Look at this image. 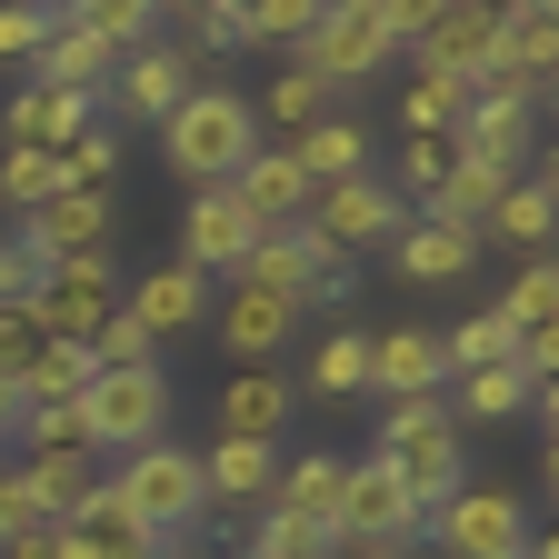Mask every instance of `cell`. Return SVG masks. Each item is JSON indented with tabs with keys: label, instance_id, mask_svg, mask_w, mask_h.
I'll return each mask as SVG.
<instances>
[{
	"label": "cell",
	"instance_id": "1",
	"mask_svg": "<svg viewBox=\"0 0 559 559\" xmlns=\"http://www.w3.org/2000/svg\"><path fill=\"white\" fill-rule=\"evenodd\" d=\"M160 151H170V170H180L190 190H230L240 160L260 151V120H250L240 91H210V81H200V91L160 120Z\"/></svg>",
	"mask_w": 559,
	"mask_h": 559
},
{
	"label": "cell",
	"instance_id": "2",
	"mask_svg": "<svg viewBox=\"0 0 559 559\" xmlns=\"http://www.w3.org/2000/svg\"><path fill=\"white\" fill-rule=\"evenodd\" d=\"M100 489H110V500H120L140 530H151V539H160V530H190V520L210 510V489H200V460H190V450H170V440L130 450V460H120Z\"/></svg>",
	"mask_w": 559,
	"mask_h": 559
},
{
	"label": "cell",
	"instance_id": "3",
	"mask_svg": "<svg viewBox=\"0 0 559 559\" xmlns=\"http://www.w3.org/2000/svg\"><path fill=\"white\" fill-rule=\"evenodd\" d=\"M21 310H31V330H40L50 349H91V330L120 310V270H110V250H91V260H50L40 290H31Z\"/></svg>",
	"mask_w": 559,
	"mask_h": 559
},
{
	"label": "cell",
	"instance_id": "4",
	"mask_svg": "<svg viewBox=\"0 0 559 559\" xmlns=\"http://www.w3.org/2000/svg\"><path fill=\"white\" fill-rule=\"evenodd\" d=\"M81 430H91V450H110V460L151 450V440L170 430V380H160V360H151V370H100V380L81 390Z\"/></svg>",
	"mask_w": 559,
	"mask_h": 559
},
{
	"label": "cell",
	"instance_id": "5",
	"mask_svg": "<svg viewBox=\"0 0 559 559\" xmlns=\"http://www.w3.org/2000/svg\"><path fill=\"white\" fill-rule=\"evenodd\" d=\"M409 530H430V520H419V500L400 489L390 460L340 469V510H330V539L340 549H409Z\"/></svg>",
	"mask_w": 559,
	"mask_h": 559
},
{
	"label": "cell",
	"instance_id": "6",
	"mask_svg": "<svg viewBox=\"0 0 559 559\" xmlns=\"http://www.w3.org/2000/svg\"><path fill=\"white\" fill-rule=\"evenodd\" d=\"M400 190L380 180V170H360V180H340V190H310V210H300V230L330 250V260H349V250H380V240H400Z\"/></svg>",
	"mask_w": 559,
	"mask_h": 559
},
{
	"label": "cell",
	"instance_id": "7",
	"mask_svg": "<svg viewBox=\"0 0 559 559\" xmlns=\"http://www.w3.org/2000/svg\"><path fill=\"white\" fill-rule=\"evenodd\" d=\"M380 60H390V31H380L370 0H340V11H320V31L300 40V70H310L320 91H360Z\"/></svg>",
	"mask_w": 559,
	"mask_h": 559
},
{
	"label": "cell",
	"instance_id": "8",
	"mask_svg": "<svg viewBox=\"0 0 559 559\" xmlns=\"http://www.w3.org/2000/svg\"><path fill=\"white\" fill-rule=\"evenodd\" d=\"M430 530H440V549H450V559H520L530 510L510 500V489H450V500L430 510Z\"/></svg>",
	"mask_w": 559,
	"mask_h": 559
},
{
	"label": "cell",
	"instance_id": "9",
	"mask_svg": "<svg viewBox=\"0 0 559 559\" xmlns=\"http://www.w3.org/2000/svg\"><path fill=\"white\" fill-rule=\"evenodd\" d=\"M419 70H450V81H489L500 70V11H479V0H430V21H419Z\"/></svg>",
	"mask_w": 559,
	"mask_h": 559
},
{
	"label": "cell",
	"instance_id": "10",
	"mask_svg": "<svg viewBox=\"0 0 559 559\" xmlns=\"http://www.w3.org/2000/svg\"><path fill=\"white\" fill-rule=\"evenodd\" d=\"M190 91H200V60H190L180 40H140V50H120V70H110V100H120L130 120H170Z\"/></svg>",
	"mask_w": 559,
	"mask_h": 559
},
{
	"label": "cell",
	"instance_id": "11",
	"mask_svg": "<svg viewBox=\"0 0 559 559\" xmlns=\"http://www.w3.org/2000/svg\"><path fill=\"white\" fill-rule=\"evenodd\" d=\"M110 240V190H50L31 221H21V250L50 270V260H91Z\"/></svg>",
	"mask_w": 559,
	"mask_h": 559
},
{
	"label": "cell",
	"instance_id": "12",
	"mask_svg": "<svg viewBox=\"0 0 559 559\" xmlns=\"http://www.w3.org/2000/svg\"><path fill=\"white\" fill-rule=\"evenodd\" d=\"M120 310L151 330V340H180V330H200V320H210V280H200L190 260H160V270H140L130 290H120Z\"/></svg>",
	"mask_w": 559,
	"mask_h": 559
},
{
	"label": "cell",
	"instance_id": "13",
	"mask_svg": "<svg viewBox=\"0 0 559 559\" xmlns=\"http://www.w3.org/2000/svg\"><path fill=\"white\" fill-rule=\"evenodd\" d=\"M230 200H240V221L250 230H300V210H310V180H300V160L290 151H260L240 160V180H230Z\"/></svg>",
	"mask_w": 559,
	"mask_h": 559
},
{
	"label": "cell",
	"instance_id": "14",
	"mask_svg": "<svg viewBox=\"0 0 559 559\" xmlns=\"http://www.w3.org/2000/svg\"><path fill=\"white\" fill-rule=\"evenodd\" d=\"M250 221H240V200L230 190H190V221H180V260L200 270V280H230L240 260H250Z\"/></svg>",
	"mask_w": 559,
	"mask_h": 559
},
{
	"label": "cell",
	"instance_id": "15",
	"mask_svg": "<svg viewBox=\"0 0 559 559\" xmlns=\"http://www.w3.org/2000/svg\"><path fill=\"white\" fill-rule=\"evenodd\" d=\"M120 50L81 31V11H50V40H40V91H70V100H100L110 91Z\"/></svg>",
	"mask_w": 559,
	"mask_h": 559
},
{
	"label": "cell",
	"instance_id": "16",
	"mask_svg": "<svg viewBox=\"0 0 559 559\" xmlns=\"http://www.w3.org/2000/svg\"><path fill=\"white\" fill-rule=\"evenodd\" d=\"M210 320H221V349H240V370H260L270 349H290L300 300H270V290H250V280H230V300L210 310Z\"/></svg>",
	"mask_w": 559,
	"mask_h": 559
},
{
	"label": "cell",
	"instance_id": "17",
	"mask_svg": "<svg viewBox=\"0 0 559 559\" xmlns=\"http://www.w3.org/2000/svg\"><path fill=\"white\" fill-rule=\"evenodd\" d=\"M290 380H280L270 360L260 370H230V390H221V440H270L280 450V430H290Z\"/></svg>",
	"mask_w": 559,
	"mask_h": 559
},
{
	"label": "cell",
	"instance_id": "18",
	"mask_svg": "<svg viewBox=\"0 0 559 559\" xmlns=\"http://www.w3.org/2000/svg\"><path fill=\"white\" fill-rule=\"evenodd\" d=\"M50 549H60V559H151L160 539H151V530H140V520L110 500V489H100L81 520H60V530H50Z\"/></svg>",
	"mask_w": 559,
	"mask_h": 559
},
{
	"label": "cell",
	"instance_id": "19",
	"mask_svg": "<svg viewBox=\"0 0 559 559\" xmlns=\"http://www.w3.org/2000/svg\"><path fill=\"white\" fill-rule=\"evenodd\" d=\"M440 340L430 330H390V340H370V390L380 400H440Z\"/></svg>",
	"mask_w": 559,
	"mask_h": 559
},
{
	"label": "cell",
	"instance_id": "20",
	"mask_svg": "<svg viewBox=\"0 0 559 559\" xmlns=\"http://www.w3.org/2000/svg\"><path fill=\"white\" fill-rule=\"evenodd\" d=\"M390 469H400V489L419 500V520H430L450 489H469V469H460V430H419V440H400V450H380Z\"/></svg>",
	"mask_w": 559,
	"mask_h": 559
},
{
	"label": "cell",
	"instance_id": "21",
	"mask_svg": "<svg viewBox=\"0 0 559 559\" xmlns=\"http://www.w3.org/2000/svg\"><path fill=\"white\" fill-rule=\"evenodd\" d=\"M280 151L300 160L310 190H340V180H360V170H370V130H360V120H310L300 140H280Z\"/></svg>",
	"mask_w": 559,
	"mask_h": 559
},
{
	"label": "cell",
	"instance_id": "22",
	"mask_svg": "<svg viewBox=\"0 0 559 559\" xmlns=\"http://www.w3.org/2000/svg\"><path fill=\"white\" fill-rule=\"evenodd\" d=\"M0 120H11V151H50V160H60L70 140L91 130V100H70V91H40V81H31Z\"/></svg>",
	"mask_w": 559,
	"mask_h": 559
},
{
	"label": "cell",
	"instance_id": "23",
	"mask_svg": "<svg viewBox=\"0 0 559 559\" xmlns=\"http://www.w3.org/2000/svg\"><path fill=\"white\" fill-rule=\"evenodd\" d=\"M270 479H280V450L270 440H210L200 450V489H210V500H270Z\"/></svg>",
	"mask_w": 559,
	"mask_h": 559
},
{
	"label": "cell",
	"instance_id": "24",
	"mask_svg": "<svg viewBox=\"0 0 559 559\" xmlns=\"http://www.w3.org/2000/svg\"><path fill=\"white\" fill-rule=\"evenodd\" d=\"M500 70H510V81H549V70H559V11H549V0H520V11H500Z\"/></svg>",
	"mask_w": 559,
	"mask_h": 559
},
{
	"label": "cell",
	"instance_id": "25",
	"mask_svg": "<svg viewBox=\"0 0 559 559\" xmlns=\"http://www.w3.org/2000/svg\"><path fill=\"white\" fill-rule=\"evenodd\" d=\"M500 190H510L500 170L460 160V170H450V180H440L430 200H419V221H440V230H469V240H479V230H489V210H500Z\"/></svg>",
	"mask_w": 559,
	"mask_h": 559
},
{
	"label": "cell",
	"instance_id": "26",
	"mask_svg": "<svg viewBox=\"0 0 559 559\" xmlns=\"http://www.w3.org/2000/svg\"><path fill=\"white\" fill-rule=\"evenodd\" d=\"M340 469L349 460H280V479H270V510L280 520H310V530H330V510H340Z\"/></svg>",
	"mask_w": 559,
	"mask_h": 559
},
{
	"label": "cell",
	"instance_id": "27",
	"mask_svg": "<svg viewBox=\"0 0 559 559\" xmlns=\"http://www.w3.org/2000/svg\"><path fill=\"white\" fill-rule=\"evenodd\" d=\"M21 479H31V500H40L50 530H60V520H81V510L100 500V460H91V450H70V460H31Z\"/></svg>",
	"mask_w": 559,
	"mask_h": 559
},
{
	"label": "cell",
	"instance_id": "28",
	"mask_svg": "<svg viewBox=\"0 0 559 559\" xmlns=\"http://www.w3.org/2000/svg\"><path fill=\"white\" fill-rule=\"evenodd\" d=\"M390 250H400V280H419V290H430V280H460V270H469L479 240H469V230H440V221H400Z\"/></svg>",
	"mask_w": 559,
	"mask_h": 559
},
{
	"label": "cell",
	"instance_id": "29",
	"mask_svg": "<svg viewBox=\"0 0 559 559\" xmlns=\"http://www.w3.org/2000/svg\"><path fill=\"white\" fill-rule=\"evenodd\" d=\"M469 110V81H450V70H409V91H400V130L409 140H450Z\"/></svg>",
	"mask_w": 559,
	"mask_h": 559
},
{
	"label": "cell",
	"instance_id": "30",
	"mask_svg": "<svg viewBox=\"0 0 559 559\" xmlns=\"http://www.w3.org/2000/svg\"><path fill=\"white\" fill-rule=\"evenodd\" d=\"M559 170H520L510 190H500V210H489V230H500V240H520V250H539L549 240V221H559Z\"/></svg>",
	"mask_w": 559,
	"mask_h": 559
},
{
	"label": "cell",
	"instance_id": "31",
	"mask_svg": "<svg viewBox=\"0 0 559 559\" xmlns=\"http://www.w3.org/2000/svg\"><path fill=\"white\" fill-rule=\"evenodd\" d=\"M310 400H349V390H370V330H330L310 349V370H300Z\"/></svg>",
	"mask_w": 559,
	"mask_h": 559
},
{
	"label": "cell",
	"instance_id": "32",
	"mask_svg": "<svg viewBox=\"0 0 559 559\" xmlns=\"http://www.w3.org/2000/svg\"><path fill=\"white\" fill-rule=\"evenodd\" d=\"M510 349H520V330H510L500 310H469L460 330H440V370H450V380H460V370H500Z\"/></svg>",
	"mask_w": 559,
	"mask_h": 559
},
{
	"label": "cell",
	"instance_id": "33",
	"mask_svg": "<svg viewBox=\"0 0 559 559\" xmlns=\"http://www.w3.org/2000/svg\"><path fill=\"white\" fill-rule=\"evenodd\" d=\"M91 380H100V370H91V349H40V360L21 370V409H81Z\"/></svg>",
	"mask_w": 559,
	"mask_h": 559
},
{
	"label": "cell",
	"instance_id": "34",
	"mask_svg": "<svg viewBox=\"0 0 559 559\" xmlns=\"http://www.w3.org/2000/svg\"><path fill=\"white\" fill-rule=\"evenodd\" d=\"M530 400H539V390H530L510 360H500V370H460V380H450V409H460V419H520Z\"/></svg>",
	"mask_w": 559,
	"mask_h": 559
},
{
	"label": "cell",
	"instance_id": "35",
	"mask_svg": "<svg viewBox=\"0 0 559 559\" xmlns=\"http://www.w3.org/2000/svg\"><path fill=\"white\" fill-rule=\"evenodd\" d=\"M500 320H510V330H559V270H549V260H530V270L510 280Z\"/></svg>",
	"mask_w": 559,
	"mask_h": 559
},
{
	"label": "cell",
	"instance_id": "36",
	"mask_svg": "<svg viewBox=\"0 0 559 559\" xmlns=\"http://www.w3.org/2000/svg\"><path fill=\"white\" fill-rule=\"evenodd\" d=\"M240 559H340V539H330V530H310V520H280V510H260V539H250Z\"/></svg>",
	"mask_w": 559,
	"mask_h": 559
},
{
	"label": "cell",
	"instance_id": "37",
	"mask_svg": "<svg viewBox=\"0 0 559 559\" xmlns=\"http://www.w3.org/2000/svg\"><path fill=\"white\" fill-rule=\"evenodd\" d=\"M260 110H270L280 130H290V140H300V130H310V120L330 110V91H320V81H310V70L290 60V70H280V81H270V100H260ZM260 110H250V120H260Z\"/></svg>",
	"mask_w": 559,
	"mask_h": 559
},
{
	"label": "cell",
	"instance_id": "38",
	"mask_svg": "<svg viewBox=\"0 0 559 559\" xmlns=\"http://www.w3.org/2000/svg\"><path fill=\"white\" fill-rule=\"evenodd\" d=\"M81 31H91V40H110V50H140V40L160 31V11H151V0H91Z\"/></svg>",
	"mask_w": 559,
	"mask_h": 559
},
{
	"label": "cell",
	"instance_id": "39",
	"mask_svg": "<svg viewBox=\"0 0 559 559\" xmlns=\"http://www.w3.org/2000/svg\"><path fill=\"white\" fill-rule=\"evenodd\" d=\"M151 349H160L151 330H140L130 310H110V320L91 330V370H151Z\"/></svg>",
	"mask_w": 559,
	"mask_h": 559
},
{
	"label": "cell",
	"instance_id": "40",
	"mask_svg": "<svg viewBox=\"0 0 559 559\" xmlns=\"http://www.w3.org/2000/svg\"><path fill=\"white\" fill-rule=\"evenodd\" d=\"M50 190H60V160H50V151H11V160H0V200H11L21 221H31Z\"/></svg>",
	"mask_w": 559,
	"mask_h": 559
},
{
	"label": "cell",
	"instance_id": "41",
	"mask_svg": "<svg viewBox=\"0 0 559 559\" xmlns=\"http://www.w3.org/2000/svg\"><path fill=\"white\" fill-rule=\"evenodd\" d=\"M320 31V0H260V11H240V40H310Z\"/></svg>",
	"mask_w": 559,
	"mask_h": 559
},
{
	"label": "cell",
	"instance_id": "42",
	"mask_svg": "<svg viewBox=\"0 0 559 559\" xmlns=\"http://www.w3.org/2000/svg\"><path fill=\"white\" fill-rule=\"evenodd\" d=\"M110 170H120V140H110V130L91 120V130H81V140L60 151V190H100Z\"/></svg>",
	"mask_w": 559,
	"mask_h": 559
},
{
	"label": "cell",
	"instance_id": "43",
	"mask_svg": "<svg viewBox=\"0 0 559 559\" xmlns=\"http://www.w3.org/2000/svg\"><path fill=\"white\" fill-rule=\"evenodd\" d=\"M21 440H31V460H70V450H91L81 409H21ZM91 460H100V450H91Z\"/></svg>",
	"mask_w": 559,
	"mask_h": 559
},
{
	"label": "cell",
	"instance_id": "44",
	"mask_svg": "<svg viewBox=\"0 0 559 559\" xmlns=\"http://www.w3.org/2000/svg\"><path fill=\"white\" fill-rule=\"evenodd\" d=\"M450 170H460V151H450V140H409V151H400V180H390V190H419V200H430Z\"/></svg>",
	"mask_w": 559,
	"mask_h": 559
},
{
	"label": "cell",
	"instance_id": "45",
	"mask_svg": "<svg viewBox=\"0 0 559 559\" xmlns=\"http://www.w3.org/2000/svg\"><path fill=\"white\" fill-rule=\"evenodd\" d=\"M40 40H50L40 0H0V60H40Z\"/></svg>",
	"mask_w": 559,
	"mask_h": 559
},
{
	"label": "cell",
	"instance_id": "46",
	"mask_svg": "<svg viewBox=\"0 0 559 559\" xmlns=\"http://www.w3.org/2000/svg\"><path fill=\"white\" fill-rule=\"evenodd\" d=\"M31 530H50V520H40V500H31V479H21V469H0V549L31 539Z\"/></svg>",
	"mask_w": 559,
	"mask_h": 559
},
{
	"label": "cell",
	"instance_id": "47",
	"mask_svg": "<svg viewBox=\"0 0 559 559\" xmlns=\"http://www.w3.org/2000/svg\"><path fill=\"white\" fill-rule=\"evenodd\" d=\"M419 430H450V409H440V400H390V409H380V450H400V440H419Z\"/></svg>",
	"mask_w": 559,
	"mask_h": 559
},
{
	"label": "cell",
	"instance_id": "48",
	"mask_svg": "<svg viewBox=\"0 0 559 559\" xmlns=\"http://www.w3.org/2000/svg\"><path fill=\"white\" fill-rule=\"evenodd\" d=\"M40 349H50V340L31 330V310H0V380H21V370L40 360Z\"/></svg>",
	"mask_w": 559,
	"mask_h": 559
},
{
	"label": "cell",
	"instance_id": "49",
	"mask_svg": "<svg viewBox=\"0 0 559 559\" xmlns=\"http://www.w3.org/2000/svg\"><path fill=\"white\" fill-rule=\"evenodd\" d=\"M190 40L200 50H240V11H230V0H200V11H190ZM190 50V60H200Z\"/></svg>",
	"mask_w": 559,
	"mask_h": 559
},
{
	"label": "cell",
	"instance_id": "50",
	"mask_svg": "<svg viewBox=\"0 0 559 559\" xmlns=\"http://www.w3.org/2000/svg\"><path fill=\"white\" fill-rule=\"evenodd\" d=\"M31 290H40V260H31L21 240H0V310H21Z\"/></svg>",
	"mask_w": 559,
	"mask_h": 559
},
{
	"label": "cell",
	"instance_id": "51",
	"mask_svg": "<svg viewBox=\"0 0 559 559\" xmlns=\"http://www.w3.org/2000/svg\"><path fill=\"white\" fill-rule=\"evenodd\" d=\"M370 11H380V31H390V50H400V40H419V21H430V0H370Z\"/></svg>",
	"mask_w": 559,
	"mask_h": 559
},
{
	"label": "cell",
	"instance_id": "52",
	"mask_svg": "<svg viewBox=\"0 0 559 559\" xmlns=\"http://www.w3.org/2000/svg\"><path fill=\"white\" fill-rule=\"evenodd\" d=\"M0 559H60V549H50V530H31V539H11Z\"/></svg>",
	"mask_w": 559,
	"mask_h": 559
},
{
	"label": "cell",
	"instance_id": "53",
	"mask_svg": "<svg viewBox=\"0 0 559 559\" xmlns=\"http://www.w3.org/2000/svg\"><path fill=\"white\" fill-rule=\"evenodd\" d=\"M0 430H21V380H0Z\"/></svg>",
	"mask_w": 559,
	"mask_h": 559
},
{
	"label": "cell",
	"instance_id": "54",
	"mask_svg": "<svg viewBox=\"0 0 559 559\" xmlns=\"http://www.w3.org/2000/svg\"><path fill=\"white\" fill-rule=\"evenodd\" d=\"M349 559H409V549H349Z\"/></svg>",
	"mask_w": 559,
	"mask_h": 559
},
{
	"label": "cell",
	"instance_id": "55",
	"mask_svg": "<svg viewBox=\"0 0 559 559\" xmlns=\"http://www.w3.org/2000/svg\"><path fill=\"white\" fill-rule=\"evenodd\" d=\"M151 559H190V549H151Z\"/></svg>",
	"mask_w": 559,
	"mask_h": 559
}]
</instances>
